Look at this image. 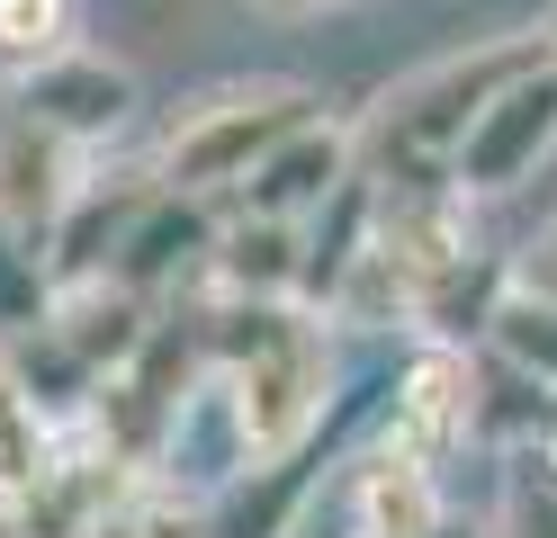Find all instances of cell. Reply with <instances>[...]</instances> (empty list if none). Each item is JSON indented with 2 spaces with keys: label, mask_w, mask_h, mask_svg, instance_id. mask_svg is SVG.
<instances>
[{
  "label": "cell",
  "mask_w": 557,
  "mask_h": 538,
  "mask_svg": "<svg viewBox=\"0 0 557 538\" xmlns=\"http://www.w3.org/2000/svg\"><path fill=\"white\" fill-rule=\"evenodd\" d=\"M207 359L225 386V422H234V466H270L315 449L324 404H333V333L315 305L297 297H216L207 287Z\"/></svg>",
  "instance_id": "6da1fadb"
},
{
  "label": "cell",
  "mask_w": 557,
  "mask_h": 538,
  "mask_svg": "<svg viewBox=\"0 0 557 538\" xmlns=\"http://www.w3.org/2000/svg\"><path fill=\"white\" fill-rule=\"evenodd\" d=\"M531 63H548V36H485V46H459L423 72H405V82L369 108L360 126V162L377 179H413V171H449L459 162L468 126L495 108Z\"/></svg>",
  "instance_id": "7a4b0ae2"
},
{
  "label": "cell",
  "mask_w": 557,
  "mask_h": 538,
  "mask_svg": "<svg viewBox=\"0 0 557 538\" xmlns=\"http://www.w3.org/2000/svg\"><path fill=\"white\" fill-rule=\"evenodd\" d=\"M315 117H324V99L306 82H234V90H216V99H198V108L171 117L162 153H153V179L181 189V198H234L278 143L297 126H315Z\"/></svg>",
  "instance_id": "3957f363"
},
{
  "label": "cell",
  "mask_w": 557,
  "mask_h": 538,
  "mask_svg": "<svg viewBox=\"0 0 557 538\" xmlns=\"http://www.w3.org/2000/svg\"><path fill=\"white\" fill-rule=\"evenodd\" d=\"M387 440L423 466H449L468 440H485V350H459V341L413 350L387 404Z\"/></svg>",
  "instance_id": "277c9868"
},
{
  "label": "cell",
  "mask_w": 557,
  "mask_h": 538,
  "mask_svg": "<svg viewBox=\"0 0 557 538\" xmlns=\"http://www.w3.org/2000/svg\"><path fill=\"white\" fill-rule=\"evenodd\" d=\"M82 179V143L54 135L37 108L0 99V234L10 242H54V225L73 215Z\"/></svg>",
  "instance_id": "5b68a950"
},
{
  "label": "cell",
  "mask_w": 557,
  "mask_h": 538,
  "mask_svg": "<svg viewBox=\"0 0 557 538\" xmlns=\"http://www.w3.org/2000/svg\"><path fill=\"white\" fill-rule=\"evenodd\" d=\"M557 153V63H531L521 82L485 108L459 143V189L468 198H512L521 179H540V162Z\"/></svg>",
  "instance_id": "8992f818"
},
{
  "label": "cell",
  "mask_w": 557,
  "mask_h": 538,
  "mask_svg": "<svg viewBox=\"0 0 557 538\" xmlns=\"http://www.w3.org/2000/svg\"><path fill=\"white\" fill-rule=\"evenodd\" d=\"M216 242H225V207L216 198H181V189H153V207L135 215V234L117 251V287L135 297H171V287H189L216 270Z\"/></svg>",
  "instance_id": "52a82bcc"
},
{
  "label": "cell",
  "mask_w": 557,
  "mask_h": 538,
  "mask_svg": "<svg viewBox=\"0 0 557 538\" xmlns=\"http://www.w3.org/2000/svg\"><path fill=\"white\" fill-rule=\"evenodd\" d=\"M351 171H360V126L315 117V126H297L288 143H278V153L243 179L234 198H216V207H225V215H297V225H306V215H315Z\"/></svg>",
  "instance_id": "ba28073f"
},
{
  "label": "cell",
  "mask_w": 557,
  "mask_h": 538,
  "mask_svg": "<svg viewBox=\"0 0 557 538\" xmlns=\"http://www.w3.org/2000/svg\"><path fill=\"white\" fill-rule=\"evenodd\" d=\"M10 99L37 108L54 135H73L82 153H90V143H109V135L135 117V72L109 63V54H82V46H73V54H54V63H37V72H18Z\"/></svg>",
  "instance_id": "9c48e42d"
},
{
  "label": "cell",
  "mask_w": 557,
  "mask_h": 538,
  "mask_svg": "<svg viewBox=\"0 0 557 538\" xmlns=\"http://www.w3.org/2000/svg\"><path fill=\"white\" fill-rule=\"evenodd\" d=\"M54 333H63V350H73L90 377H117V368H135L145 341L162 333V305L135 297V287H117V278H82V287H63Z\"/></svg>",
  "instance_id": "30bf717a"
},
{
  "label": "cell",
  "mask_w": 557,
  "mask_h": 538,
  "mask_svg": "<svg viewBox=\"0 0 557 538\" xmlns=\"http://www.w3.org/2000/svg\"><path fill=\"white\" fill-rule=\"evenodd\" d=\"M351 521H360V538H432V529H449L441 466L405 458L396 440H377L351 466Z\"/></svg>",
  "instance_id": "8fae6325"
},
{
  "label": "cell",
  "mask_w": 557,
  "mask_h": 538,
  "mask_svg": "<svg viewBox=\"0 0 557 538\" xmlns=\"http://www.w3.org/2000/svg\"><path fill=\"white\" fill-rule=\"evenodd\" d=\"M153 189L162 179L145 171V179H126V189H90L73 198V215L54 225V242H46V270H54V287H82V278H109L117 270V251H126V234H135V215L153 207Z\"/></svg>",
  "instance_id": "7c38bea8"
},
{
  "label": "cell",
  "mask_w": 557,
  "mask_h": 538,
  "mask_svg": "<svg viewBox=\"0 0 557 538\" xmlns=\"http://www.w3.org/2000/svg\"><path fill=\"white\" fill-rule=\"evenodd\" d=\"M207 287H216V297H297L306 287V225L297 215H225Z\"/></svg>",
  "instance_id": "4fadbf2b"
},
{
  "label": "cell",
  "mask_w": 557,
  "mask_h": 538,
  "mask_svg": "<svg viewBox=\"0 0 557 538\" xmlns=\"http://www.w3.org/2000/svg\"><path fill=\"white\" fill-rule=\"evenodd\" d=\"M306 502H315V449L243 466L225 485V502H207V538H297Z\"/></svg>",
  "instance_id": "5bb4252c"
},
{
  "label": "cell",
  "mask_w": 557,
  "mask_h": 538,
  "mask_svg": "<svg viewBox=\"0 0 557 538\" xmlns=\"http://www.w3.org/2000/svg\"><path fill=\"white\" fill-rule=\"evenodd\" d=\"M504 297H512V261L476 242L468 261H449L441 278H423V314H413V333H423V341H459V350H485V333H495Z\"/></svg>",
  "instance_id": "9a60e30c"
},
{
  "label": "cell",
  "mask_w": 557,
  "mask_h": 538,
  "mask_svg": "<svg viewBox=\"0 0 557 538\" xmlns=\"http://www.w3.org/2000/svg\"><path fill=\"white\" fill-rule=\"evenodd\" d=\"M54 413H46V395L27 386L10 359H0V502H18V493H37L54 476Z\"/></svg>",
  "instance_id": "2e32d148"
},
{
  "label": "cell",
  "mask_w": 557,
  "mask_h": 538,
  "mask_svg": "<svg viewBox=\"0 0 557 538\" xmlns=\"http://www.w3.org/2000/svg\"><path fill=\"white\" fill-rule=\"evenodd\" d=\"M54 305H63V287H54V270H46V251L0 234V350L37 341L46 323H54Z\"/></svg>",
  "instance_id": "e0dca14e"
},
{
  "label": "cell",
  "mask_w": 557,
  "mask_h": 538,
  "mask_svg": "<svg viewBox=\"0 0 557 538\" xmlns=\"http://www.w3.org/2000/svg\"><path fill=\"white\" fill-rule=\"evenodd\" d=\"M73 36H82L73 0H0V63L10 72H37L54 54H73Z\"/></svg>",
  "instance_id": "ac0fdd59"
},
{
  "label": "cell",
  "mask_w": 557,
  "mask_h": 538,
  "mask_svg": "<svg viewBox=\"0 0 557 538\" xmlns=\"http://www.w3.org/2000/svg\"><path fill=\"white\" fill-rule=\"evenodd\" d=\"M485 350H504L512 368H531L540 386H557V305L548 297H504V314H495V333H485Z\"/></svg>",
  "instance_id": "d6986e66"
},
{
  "label": "cell",
  "mask_w": 557,
  "mask_h": 538,
  "mask_svg": "<svg viewBox=\"0 0 557 538\" xmlns=\"http://www.w3.org/2000/svg\"><path fill=\"white\" fill-rule=\"evenodd\" d=\"M485 538H557V466L521 458L504 476V502H495V529Z\"/></svg>",
  "instance_id": "ffe728a7"
},
{
  "label": "cell",
  "mask_w": 557,
  "mask_h": 538,
  "mask_svg": "<svg viewBox=\"0 0 557 538\" xmlns=\"http://www.w3.org/2000/svg\"><path fill=\"white\" fill-rule=\"evenodd\" d=\"M512 287H521V297H548V305H557V225H540L531 242L512 251Z\"/></svg>",
  "instance_id": "44dd1931"
},
{
  "label": "cell",
  "mask_w": 557,
  "mask_h": 538,
  "mask_svg": "<svg viewBox=\"0 0 557 538\" xmlns=\"http://www.w3.org/2000/svg\"><path fill=\"white\" fill-rule=\"evenodd\" d=\"M252 10H270V18H324L333 0H252Z\"/></svg>",
  "instance_id": "7402d4cb"
},
{
  "label": "cell",
  "mask_w": 557,
  "mask_h": 538,
  "mask_svg": "<svg viewBox=\"0 0 557 538\" xmlns=\"http://www.w3.org/2000/svg\"><path fill=\"white\" fill-rule=\"evenodd\" d=\"M521 458H540V466H557V422H548V430H540V440L521 449Z\"/></svg>",
  "instance_id": "603a6c76"
},
{
  "label": "cell",
  "mask_w": 557,
  "mask_h": 538,
  "mask_svg": "<svg viewBox=\"0 0 557 538\" xmlns=\"http://www.w3.org/2000/svg\"><path fill=\"white\" fill-rule=\"evenodd\" d=\"M0 538H27V529H18V512H10V502H0Z\"/></svg>",
  "instance_id": "cb8c5ba5"
},
{
  "label": "cell",
  "mask_w": 557,
  "mask_h": 538,
  "mask_svg": "<svg viewBox=\"0 0 557 538\" xmlns=\"http://www.w3.org/2000/svg\"><path fill=\"white\" fill-rule=\"evenodd\" d=\"M540 36H548V63H557V10H548V27H540Z\"/></svg>",
  "instance_id": "d4e9b609"
},
{
  "label": "cell",
  "mask_w": 557,
  "mask_h": 538,
  "mask_svg": "<svg viewBox=\"0 0 557 538\" xmlns=\"http://www.w3.org/2000/svg\"><path fill=\"white\" fill-rule=\"evenodd\" d=\"M432 538H476V529H459V521H449V529H432Z\"/></svg>",
  "instance_id": "484cf974"
}]
</instances>
